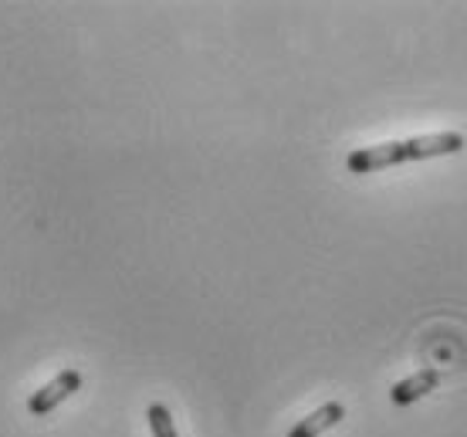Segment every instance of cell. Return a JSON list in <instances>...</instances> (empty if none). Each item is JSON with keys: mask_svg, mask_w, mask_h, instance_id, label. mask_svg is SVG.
<instances>
[{"mask_svg": "<svg viewBox=\"0 0 467 437\" xmlns=\"http://www.w3.org/2000/svg\"><path fill=\"white\" fill-rule=\"evenodd\" d=\"M464 150L461 132H433V136H413V140L379 142V146H362L352 150L346 166L349 173H376L386 166H400L410 160H433V156H454Z\"/></svg>", "mask_w": 467, "mask_h": 437, "instance_id": "obj_1", "label": "cell"}, {"mask_svg": "<svg viewBox=\"0 0 467 437\" xmlns=\"http://www.w3.org/2000/svg\"><path fill=\"white\" fill-rule=\"evenodd\" d=\"M78 390H82V373H78V369H61L51 383H45L41 390H35V397L27 401V411L35 417H45V414H51L58 403L75 397Z\"/></svg>", "mask_w": 467, "mask_h": 437, "instance_id": "obj_2", "label": "cell"}, {"mask_svg": "<svg viewBox=\"0 0 467 437\" xmlns=\"http://www.w3.org/2000/svg\"><path fill=\"white\" fill-rule=\"evenodd\" d=\"M441 387V369H420V373H413V377L400 380L393 383V390H389V401L397 403V407H410V403H417L420 397H427L431 390Z\"/></svg>", "mask_w": 467, "mask_h": 437, "instance_id": "obj_3", "label": "cell"}, {"mask_svg": "<svg viewBox=\"0 0 467 437\" xmlns=\"http://www.w3.org/2000/svg\"><path fill=\"white\" fill-rule=\"evenodd\" d=\"M346 417V407L342 403H326V407H318V411H312L308 417H302L298 424L288 431V437H318V434H326L328 427H336Z\"/></svg>", "mask_w": 467, "mask_h": 437, "instance_id": "obj_4", "label": "cell"}, {"mask_svg": "<svg viewBox=\"0 0 467 437\" xmlns=\"http://www.w3.org/2000/svg\"><path fill=\"white\" fill-rule=\"evenodd\" d=\"M146 417H150L152 437H180V434H176L173 414L166 411L163 403H150V411H146Z\"/></svg>", "mask_w": 467, "mask_h": 437, "instance_id": "obj_5", "label": "cell"}]
</instances>
